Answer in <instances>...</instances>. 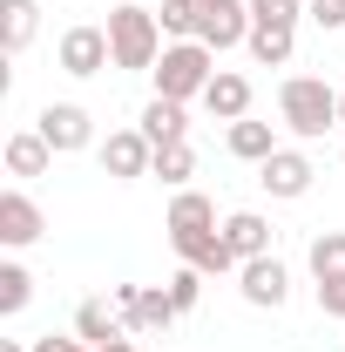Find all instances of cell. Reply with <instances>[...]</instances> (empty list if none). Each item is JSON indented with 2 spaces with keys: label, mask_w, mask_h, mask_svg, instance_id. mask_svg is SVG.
Listing matches in <instances>:
<instances>
[{
  "label": "cell",
  "mask_w": 345,
  "mask_h": 352,
  "mask_svg": "<svg viewBox=\"0 0 345 352\" xmlns=\"http://www.w3.org/2000/svg\"><path fill=\"white\" fill-rule=\"evenodd\" d=\"M170 298H176V311H197V298H203V271L197 264H183L170 278Z\"/></svg>",
  "instance_id": "obj_27"
},
{
  "label": "cell",
  "mask_w": 345,
  "mask_h": 352,
  "mask_svg": "<svg viewBox=\"0 0 345 352\" xmlns=\"http://www.w3.org/2000/svg\"><path fill=\"white\" fill-rule=\"evenodd\" d=\"M41 230H47V217H41V204L27 190H0V244L7 251H27Z\"/></svg>",
  "instance_id": "obj_11"
},
{
  "label": "cell",
  "mask_w": 345,
  "mask_h": 352,
  "mask_svg": "<svg viewBox=\"0 0 345 352\" xmlns=\"http://www.w3.org/2000/svg\"><path fill=\"white\" fill-rule=\"evenodd\" d=\"M339 122H345V88H339Z\"/></svg>",
  "instance_id": "obj_31"
},
{
  "label": "cell",
  "mask_w": 345,
  "mask_h": 352,
  "mask_svg": "<svg viewBox=\"0 0 345 352\" xmlns=\"http://www.w3.org/2000/svg\"><path fill=\"white\" fill-rule=\"evenodd\" d=\"M95 352H135V339H115V346H95Z\"/></svg>",
  "instance_id": "obj_30"
},
{
  "label": "cell",
  "mask_w": 345,
  "mask_h": 352,
  "mask_svg": "<svg viewBox=\"0 0 345 352\" xmlns=\"http://www.w3.org/2000/svg\"><path fill=\"white\" fill-rule=\"evenodd\" d=\"M197 41L210 54L251 41V0H197Z\"/></svg>",
  "instance_id": "obj_6"
},
{
  "label": "cell",
  "mask_w": 345,
  "mask_h": 352,
  "mask_svg": "<svg viewBox=\"0 0 345 352\" xmlns=\"http://www.w3.org/2000/svg\"><path fill=\"white\" fill-rule=\"evenodd\" d=\"M75 339H88V346H115V339H129V325H122V311H109L102 298H88V305L75 311Z\"/></svg>",
  "instance_id": "obj_19"
},
{
  "label": "cell",
  "mask_w": 345,
  "mask_h": 352,
  "mask_svg": "<svg viewBox=\"0 0 345 352\" xmlns=\"http://www.w3.org/2000/svg\"><path fill=\"white\" fill-rule=\"evenodd\" d=\"M34 28H41V0H0V47L7 54L34 41Z\"/></svg>",
  "instance_id": "obj_17"
},
{
  "label": "cell",
  "mask_w": 345,
  "mask_h": 352,
  "mask_svg": "<svg viewBox=\"0 0 345 352\" xmlns=\"http://www.w3.org/2000/svg\"><path fill=\"white\" fill-rule=\"evenodd\" d=\"M278 116H285V129H291V135L318 142V135L339 122V88L318 82V75H291V82L278 88Z\"/></svg>",
  "instance_id": "obj_1"
},
{
  "label": "cell",
  "mask_w": 345,
  "mask_h": 352,
  "mask_svg": "<svg viewBox=\"0 0 345 352\" xmlns=\"http://www.w3.org/2000/svg\"><path fill=\"white\" fill-rule=\"evenodd\" d=\"M311 176H318V170H311L304 149H278V156H264V163H258V183L271 190V197H285V204L311 190Z\"/></svg>",
  "instance_id": "obj_12"
},
{
  "label": "cell",
  "mask_w": 345,
  "mask_h": 352,
  "mask_svg": "<svg viewBox=\"0 0 345 352\" xmlns=\"http://www.w3.org/2000/svg\"><path fill=\"white\" fill-rule=\"evenodd\" d=\"M203 109H210L216 122H244V116H251V82H244L237 68H216V82L203 88Z\"/></svg>",
  "instance_id": "obj_14"
},
{
  "label": "cell",
  "mask_w": 345,
  "mask_h": 352,
  "mask_svg": "<svg viewBox=\"0 0 345 352\" xmlns=\"http://www.w3.org/2000/svg\"><path fill=\"white\" fill-rule=\"evenodd\" d=\"M27 298H34V278H27V264H0V318L27 311Z\"/></svg>",
  "instance_id": "obj_24"
},
{
  "label": "cell",
  "mask_w": 345,
  "mask_h": 352,
  "mask_svg": "<svg viewBox=\"0 0 345 352\" xmlns=\"http://www.w3.org/2000/svg\"><path fill=\"white\" fill-rule=\"evenodd\" d=\"M47 163H54V149H47L41 129L7 135V176H47Z\"/></svg>",
  "instance_id": "obj_18"
},
{
  "label": "cell",
  "mask_w": 345,
  "mask_h": 352,
  "mask_svg": "<svg viewBox=\"0 0 345 352\" xmlns=\"http://www.w3.org/2000/svg\"><path fill=\"white\" fill-rule=\"evenodd\" d=\"M237 292H244V305L278 311L285 298H291V271H285L278 258H251L244 271H237Z\"/></svg>",
  "instance_id": "obj_9"
},
{
  "label": "cell",
  "mask_w": 345,
  "mask_h": 352,
  "mask_svg": "<svg viewBox=\"0 0 345 352\" xmlns=\"http://www.w3.org/2000/svg\"><path fill=\"white\" fill-rule=\"evenodd\" d=\"M230 156L237 163H264V156H278V135H271V122H230Z\"/></svg>",
  "instance_id": "obj_21"
},
{
  "label": "cell",
  "mask_w": 345,
  "mask_h": 352,
  "mask_svg": "<svg viewBox=\"0 0 345 352\" xmlns=\"http://www.w3.org/2000/svg\"><path fill=\"white\" fill-rule=\"evenodd\" d=\"M115 311H122V325L129 332H170L176 318V298H170V285L156 292V285H115Z\"/></svg>",
  "instance_id": "obj_4"
},
{
  "label": "cell",
  "mask_w": 345,
  "mask_h": 352,
  "mask_svg": "<svg viewBox=\"0 0 345 352\" xmlns=\"http://www.w3.org/2000/svg\"><path fill=\"white\" fill-rule=\"evenodd\" d=\"M163 230H170V244H190V237L216 230V204L203 197V190H176V204H170V217H163Z\"/></svg>",
  "instance_id": "obj_13"
},
{
  "label": "cell",
  "mask_w": 345,
  "mask_h": 352,
  "mask_svg": "<svg viewBox=\"0 0 345 352\" xmlns=\"http://www.w3.org/2000/svg\"><path fill=\"white\" fill-rule=\"evenodd\" d=\"M223 244L237 251V264L271 258V223H264L258 210H230V217H223Z\"/></svg>",
  "instance_id": "obj_15"
},
{
  "label": "cell",
  "mask_w": 345,
  "mask_h": 352,
  "mask_svg": "<svg viewBox=\"0 0 345 352\" xmlns=\"http://www.w3.org/2000/svg\"><path fill=\"white\" fill-rule=\"evenodd\" d=\"M298 0H251V28H298Z\"/></svg>",
  "instance_id": "obj_26"
},
{
  "label": "cell",
  "mask_w": 345,
  "mask_h": 352,
  "mask_svg": "<svg viewBox=\"0 0 345 352\" xmlns=\"http://www.w3.org/2000/svg\"><path fill=\"white\" fill-rule=\"evenodd\" d=\"M34 129L47 135V149H54V156H75V149L95 142V116H88L82 102H47L41 116H34Z\"/></svg>",
  "instance_id": "obj_7"
},
{
  "label": "cell",
  "mask_w": 345,
  "mask_h": 352,
  "mask_svg": "<svg viewBox=\"0 0 345 352\" xmlns=\"http://www.w3.org/2000/svg\"><path fill=\"white\" fill-rule=\"evenodd\" d=\"M109 47H115V68H156L170 41H163V21L149 7L122 0V7H109Z\"/></svg>",
  "instance_id": "obj_2"
},
{
  "label": "cell",
  "mask_w": 345,
  "mask_h": 352,
  "mask_svg": "<svg viewBox=\"0 0 345 352\" xmlns=\"http://www.w3.org/2000/svg\"><path fill=\"white\" fill-rule=\"evenodd\" d=\"M34 352H95L88 339H61V332H47V339H34Z\"/></svg>",
  "instance_id": "obj_29"
},
{
  "label": "cell",
  "mask_w": 345,
  "mask_h": 352,
  "mask_svg": "<svg viewBox=\"0 0 345 352\" xmlns=\"http://www.w3.org/2000/svg\"><path fill=\"white\" fill-rule=\"evenodd\" d=\"M156 21H163V34H170V41H197V0H163V14H156Z\"/></svg>",
  "instance_id": "obj_25"
},
{
  "label": "cell",
  "mask_w": 345,
  "mask_h": 352,
  "mask_svg": "<svg viewBox=\"0 0 345 352\" xmlns=\"http://www.w3.org/2000/svg\"><path fill=\"white\" fill-rule=\"evenodd\" d=\"M176 258H183V264H197L203 278H223V271H244V264H237V251L223 244V223H216V230H203V237H190V244H176Z\"/></svg>",
  "instance_id": "obj_16"
},
{
  "label": "cell",
  "mask_w": 345,
  "mask_h": 352,
  "mask_svg": "<svg viewBox=\"0 0 345 352\" xmlns=\"http://www.w3.org/2000/svg\"><path fill=\"white\" fill-rule=\"evenodd\" d=\"M183 129H190V116H183V102H170V95H156V102L142 109V135H149L156 149H163V142H190Z\"/></svg>",
  "instance_id": "obj_20"
},
{
  "label": "cell",
  "mask_w": 345,
  "mask_h": 352,
  "mask_svg": "<svg viewBox=\"0 0 345 352\" xmlns=\"http://www.w3.org/2000/svg\"><path fill=\"white\" fill-rule=\"evenodd\" d=\"M304 14H311V21L325 28V34H339V28H345V0H311Z\"/></svg>",
  "instance_id": "obj_28"
},
{
  "label": "cell",
  "mask_w": 345,
  "mask_h": 352,
  "mask_svg": "<svg viewBox=\"0 0 345 352\" xmlns=\"http://www.w3.org/2000/svg\"><path fill=\"white\" fill-rule=\"evenodd\" d=\"M61 75H75V82H88V75H102L109 61H115V47H109V28H68L61 34Z\"/></svg>",
  "instance_id": "obj_8"
},
{
  "label": "cell",
  "mask_w": 345,
  "mask_h": 352,
  "mask_svg": "<svg viewBox=\"0 0 345 352\" xmlns=\"http://www.w3.org/2000/svg\"><path fill=\"white\" fill-rule=\"evenodd\" d=\"M149 176H163L170 190H190V176H197V149H190V142H163L156 163H149Z\"/></svg>",
  "instance_id": "obj_22"
},
{
  "label": "cell",
  "mask_w": 345,
  "mask_h": 352,
  "mask_svg": "<svg viewBox=\"0 0 345 352\" xmlns=\"http://www.w3.org/2000/svg\"><path fill=\"white\" fill-rule=\"evenodd\" d=\"M149 163H156V142L142 129H115L109 142H102V170L115 176V183H135V176H149Z\"/></svg>",
  "instance_id": "obj_10"
},
{
  "label": "cell",
  "mask_w": 345,
  "mask_h": 352,
  "mask_svg": "<svg viewBox=\"0 0 345 352\" xmlns=\"http://www.w3.org/2000/svg\"><path fill=\"white\" fill-rule=\"evenodd\" d=\"M291 34H298V28H251V54H258L264 68H285V61H291Z\"/></svg>",
  "instance_id": "obj_23"
},
{
  "label": "cell",
  "mask_w": 345,
  "mask_h": 352,
  "mask_svg": "<svg viewBox=\"0 0 345 352\" xmlns=\"http://www.w3.org/2000/svg\"><path fill=\"white\" fill-rule=\"evenodd\" d=\"M149 75H156V95H170V102H203V88L216 82V54L203 41H170Z\"/></svg>",
  "instance_id": "obj_3"
},
{
  "label": "cell",
  "mask_w": 345,
  "mask_h": 352,
  "mask_svg": "<svg viewBox=\"0 0 345 352\" xmlns=\"http://www.w3.org/2000/svg\"><path fill=\"white\" fill-rule=\"evenodd\" d=\"M311 278H318V311L345 318V230L311 237Z\"/></svg>",
  "instance_id": "obj_5"
}]
</instances>
